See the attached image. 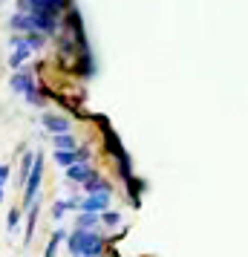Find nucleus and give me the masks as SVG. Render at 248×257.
Listing matches in <instances>:
<instances>
[{"mask_svg":"<svg viewBox=\"0 0 248 257\" xmlns=\"http://www.w3.org/2000/svg\"><path fill=\"white\" fill-rule=\"evenodd\" d=\"M67 248H70L72 257L78 254H90V257H98L101 248H104V240L98 231H87V228H75V231L67 237Z\"/></svg>","mask_w":248,"mask_h":257,"instance_id":"obj_1","label":"nucleus"},{"mask_svg":"<svg viewBox=\"0 0 248 257\" xmlns=\"http://www.w3.org/2000/svg\"><path fill=\"white\" fill-rule=\"evenodd\" d=\"M41 176H44V159H41V153H38V159H35V168H32V174H29V179H26V205H32L38 197V188H41Z\"/></svg>","mask_w":248,"mask_h":257,"instance_id":"obj_2","label":"nucleus"},{"mask_svg":"<svg viewBox=\"0 0 248 257\" xmlns=\"http://www.w3.org/2000/svg\"><path fill=\"white\" fill-rule=\"evenodd\" d=\"M107 205H110L107 194H87V199L81 202V208L87 214H101V211H107Z\"/></svg>","mask_w":248,"mask_h":257,"instance_id":"obj_3","label":"nucleus"},{"mask_svg":"<svg viewBox=\"0 0 248 257\" xmlns=\"http://www.w3.org/2000/svg\"><path fill=\"white\" fill-rule=\"evenodd\" d=\"M87 159V151H55V162L64 165V168H72Z\"/></svg>","mask_w":248,"mask_h":257,"instance_id":"obj_4","label":"nucleus"},{"mask_svg":"<svg viewBox=\"0 0 248 257\" xmlns=\"http://www.w3.org/2000/svg\"><path fill=\"white\" fill-rule=\"evenodd\" d=\"M12 90H15V93H26V95H32V93H35L32 75H29V72H15V75H12Z\"/></svg>","mask_w":248,"mask_h":257,"instance_id":"obj_5","label":"nucleus"},{"mask_svg":"<svg viewBox=\"0 0 248 257\" xmlns=\"http://www.w3.org/2000/svg\"><path fill=\"white\" fill-rule=\"evenodd\" d=\"M32 21H35L38 32H55V26H58L55 15H49V12H35L32 15Z\"/></svg>","mask_w":248,"mask_h":257,"instance_id":"obj_6","label":"nucleus"},{"mask_svg":"<svg viewBox=\"0 0 248 257\" xmlns=\"http://www.w3.org/2000/svg\"><path fill=\"white\" fill-rule=\"evenodd\" d=\"M29 49H32V47H26L24 38H18V41H15V52H12V58H9V64H12L15 70H21V64L29 58Z\"/></svg>","mask_w":248,"mask_h":257,"instance_id":"obj_7","label":"nucleus"},{"mask_svg":"<svg viewBox=\"0 0 248 257\" xmlns=\"http://www.w3.org/2000/svg\"><path fill=\"white\" fill-rule=\"evenodd\" d=\"M67 176H70L72 182H87V179H93V171H90V165H72V168H67Z\"/></svg>","mask_w":248,"mask_h":257,"instance_id":"obj_8","label":"nucleus"},{"mask_svg":"<svg viewBox=\"0 0 248 257\" xmlns=\"http://www.w3.org/2000/svg\"><path fill=\"white\" fill-rule=\"evenodd\" d=\"M44 127H49L55 136H58V133H70V121L61 118V116H49L47 113V116H44Z\"/></svg>","mask_w":248,"mask_h":257,"instance_id":"obj_9","label":"nucleus"},{"mask_svg":"<svg viewBox=\"0 0 248 257\" xmlns=\"http://www.w3.org/2000/svg\"><path fill=\"white\" fill-rule=\"evenodd\" d=\"M35 159H38V153H24V162H21V182L29 179L32 168H35Z\"/></svg>","mask_w":248,"mask_h":257,"instance_id":"obj_10","label":"nucleus"},{"mask_svg":"<svg viewBox=\"0 0 248 257\" xmlns=\"http://www.w3.org/2000/svg\"><path fill=\"white\" fill-rule=\"evenodd\" d=\"M12 26L15 29H24V32H32L35 29V21H32V15H15Z\"/></svg>","mask_w":248,"mask_h":257,"instance_id":"obj_11","label":"nucleus"},{"mask_svg":"<svg viewBox=\"0 0 248 257\" xmlns=\"http://www.w3.org/2000/svg\"><path fill=\"white\" fill-rule=\"evenodd\" d=\"M64 237H67V231H64V228H58V231L52 234V240H49V245H47V251H44V257H55V254H58V243L64 240Z\"/></svg>","mask_w":248,"mask_h":257,"instance_id":"obj_12","label":"nucleus"},{"mask_svg":"<svg viewBox=\"0 0 248 257\" xmlns=\"http://www.w3.org/2000/svg\"><path fill=\"white\" fill-rule=\"evenodd\" d=\"M84 188H87V194H110V185L101 182V179H87Z\"/></svg>","mask_w":248,"mask_h":257,"instance_id":"obj_13","label":"nucleus"},{"mask_svg":"<svg viewBox=\"0 0 248 257\" xmlns=\"http://www.w3.org/2000/svg\"><path fill=\"white\" fill-rule=\"evenodd\" d=\"M55 148L58 151H75V139H72L70 133H58L55 136Z\"/></svg>","mask_w":248,"mask_h":257,"instance_id":"obj_14","label":"nucleus"},{"mask_svg":"<svg viewBox=\"0 0 248 257\" xmlns=\"http://www.w3.org/2000/svg\"><path fill=\"white\" fill-rule=\"evenodd\" d=\"M95 225H98V214H87V211H84L81 217H78V228H87V231H90Z\"/></svg>","mask_w":248,"mask_h":257,"instance_id":"obj_15","label":"nucleus"},{"mask_svg":"<svg viewBox=\"0 0 248 257\" xmlns=\"http://www.w3.org/2000/svg\"><path fill=\"white\" fill-rule=\"evenodd\" d=\"M35 220H38V208H35V202H32V208H29V220H26V240H29L32 231H35Z\"/></svg>","mask_w":248,"mask_h":257,"instance_id":"obj_16","label":"nucleus"},{"mask_svg":"<svg viewBox=\"0 0 248 257\" xmlns=\"http://www.w3.org/2000/svg\"><path fill=\"white\" fill-rule=\"evenodd\" d=\"M104 222H107V225H118V222H121L118 211H104Z\"/></svg>","mask_w":248,"mask_h":257,"instance_id":"obj_17","label":"nucleus"},{"mask_svg":"<svg viewBox=\"0 0 248 257\" xmlns=\"http://www.w3.org/2000/svg\"><path fill=\"white\" fill-rule=\"evenodd\" d=\"M18 220H21V211L12 208V211H9V228H12V231L18 228Z\"/></svg>","mask_w":248,"mask_h":257,"instance_id":"obj_18","label":"nucleus"},{"mask_svg":"<svg viewBox=\"0 0 248 257\" xmlns=\"http://www.w3.org/2000/svg\"><path fill=\"white\" fill-rule=\"evenodd\" d=\"M6 179H9V165H0V188H3Z\"/></svg>","mask_w":248,"mask_h":257,"instance_id":"obj_19","label":"nucleus"},{"mask_svg":"<svg viewBox=\"0 0 248 257\" xmlns=\"http://www.w3.org/2000/svg\"><path fill=\"white\" fill-rule=\"evenodd\" d=\"M0 202H3V188H0Z\"/></svg>","mask_w":248,"mask_h":257,"instance_id":"obj_20","label":"nucleus"},{"mask_svg":"<svg viewBox=\"0 0 248 257\" xmlns=\"http://www.w3.org/2000/svg\"><path fill=\"white\" fill-rule=\"evenodd\" d=\"M78 257H90V254H78Z\"/></svg>","mask_w":248,"mask_h":257,"instance_id":"obj_21","label":"nucleus"}]
</instances>
